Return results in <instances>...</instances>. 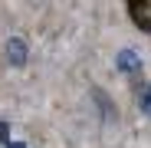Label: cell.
Masks as SVG:
<instances>
[{"label": "cell", "mask_w": 151, "mask_h": 148, "mask_svg": "<svg viewBox=\"0 0 151 148\" xmlns=\"http://www.w3.org/2000/svg\"><path fill=\"white\" fill-rule=\"evenodd\" d=\"M115 66L122 72H128V76H141V59L135 56V49H122L118 59H115Z\"/></svg>", "instance_id": "obj_2"}, {"label": "cell", "mask_w": 151, "mask_h": 148, "mask_svg": "<svg viewBox=\"0 0 151 148\" xmlns=\"http://www.w3.org/2000/svg\"><path fill=\"white\" fill-rule=\"evenodd\" d=\"M7 129H10V125H7V122H0V142H4V138H7Z\"/></svg>", "instance_id": "obj_4"}, {"label": "cell", "mask_w": 151, "mask_h": 148, "mask_svg": "<svg viewBox=\"0 0 151 148\" xmlns=\"http://www.w3.org/2000/svg\"><path fill=\"white\" fill-rule=\"evenodd\" d=\"M27 40H20V36H10L7 40V63L13 66V69H23L27 66Z\"/></svg>", "instance_id": "obj_1"}, {"label": "cell", "mask_w": 151, "mask_h": 148, "mask_svg": "<svg viewBox=\"0 0 151 148\" xmlns=\"http://www.w3.org/2000/svg\"><path fill=\"white\" fill-rule=\"evenodd\" d=\"M135 99H138V112L151 118V82H135Z\"/></svg>", "instance_id": "obj_3"}, {"label": "cell", "mask_w": 151, "mask_h": 148, "mask_svg": "<svg viewBox=\"0 0 151 148\" xmlns=\"http://www.w3.org/2000/svg\"><path fill=\"white\" fill-rule=\"evenodd\" d=\"M7 148H23V145H7Z\"/></svg>", "instance_id": "obj_5"}]
</instances>
